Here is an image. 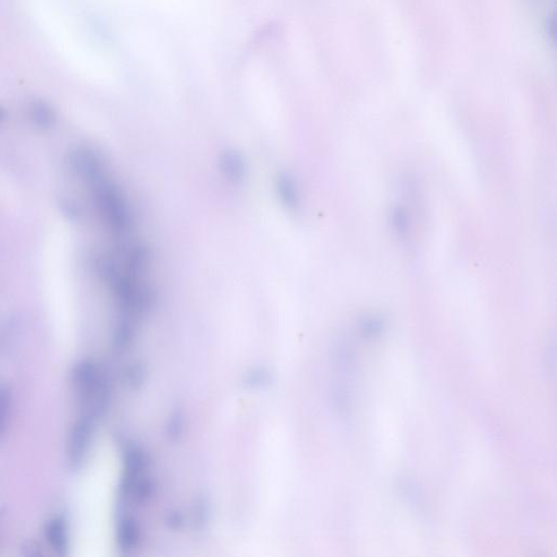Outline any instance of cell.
<instances>
[{"instance_id":"6da1fadb","label":"cell","mask_w":557,"mask_h":557,"mask_svg":"<svg viewBox=\"0 0 557 557\" xmlns=\"http://www.w3.org/2000/svg\"><path fill=\"white\" fill-rule=\"evenodd\" d=\"M99 213L108 228L121 239L132 234L134 220L128 199L119 185L108 174L107 168L89 181Z\"/></svg>"},{"instance_id":"7a4b0ae2","label":"cell","mask_w":557,"mask_h":557,"mask_svg":"<svg viewBox=\"0 0 557 557\" xmlns=\"http://www.w3.org/2000/svg\"><path fill=\"white\" fill-rule=\"evenodd\" d=\"M72 382L81 405L85 409L84 415L97 419L103 417L109 408V383L97 363L89 359L80 361L74 367Z\"/></svg>"},{"instance_id":"3957f363","label":"cell","mask_w":557,"mask_h":557,"mask_svg":"<svg viewBox=\"0 0 557 557\" xmlns=\"http://www.w3.org/2000/svg\"><path fill=\"white\" fill-rule=\"evenodd\" d=\"M93 429H94V419L86 415H83L72 428L71 433L69 436L66 452H68L69 461L74 468L80 467L86 458L91 446Z\"/></svg>"},{"instance_id":"277c9868","label":"cell","mask_w":557,"mask_h":557,"mask_svg":"<svg viewBox=\"0 0 557 557\" xmlns=\"http://www.w3.org/2000/svg\"><path fill=\"white\" fill-rule=\"evenodd\" d=\"M219 168L222 176L234 185L242 184L247 176V165L240 151L229 149L220 155Z\"/></svg>"},{"instance_id":"5b68a950","label":"cell","mask_w":557,"mask_h":557,"mask_svg":"<svg viewBox=\"0 0 557 557\" xmlns=\"http://www.w3.org/2000/svg\"><path fill=\"white\" fill-rule=\"evenodd\" d=\"M116 535L120 548L124 552H130L139 546L142 531L139 521L133 515L121 514L117 521Z\"/></svg>"},{"instance_id":"8992f818","label":"cell","mask_w":557,"mask_h":557,"mask_svg":"<svg viewBox=\"0 0 557 557\" xmlns=\"http://www.w3.org/2000/svg\"><path fill=\"white\" fill-rule=\"evenodd\" d=\"M276 193L281 205L288 211H298L301 204L296 180L286 172H281L276 179Z\"/></svg>"},{"instance_id":"52a82bcc","label":"cell","mask_w":557,"mask_h":557,"mask_svg":"<svg viewBox=\"0 0 557 557\" xmlns=\"http://www.w3.org/2000/svg\"><path fill=\"white\" fill-rule=\"evenodd\" d=\"M47 540L51 548L59 553V554H66L68 550V528L66 523L62 517H55L53 521L47 526L46 530Z\"/></svg>"},{"instance_id":"ba28073f","label":"cell","mask_w":557,"mask_h":557,"mask_svg":"<svg viewBox=\"0 0 557 557\" xmlns=\"http://www.w3.org/2000/svg\"><path fill=\"white\" fill-rule=\"evenodd\" d=\"M29 117L32 124L41 130L53 128L57 120L53 107L41 101H33L29 106Z\"/></svg>"},{"instance_id":"9c48e42d","label":"cell","mask_w":557,"mask_h":557,"mask_svg":"<svg viewBox=\"0 0 557 557\" xmlns=\"http://www.w3.org/2000/svg\"><path fill=\"white\" fill-rule=\"evenodd\" d=\"M186 432V418L182 411H174L168 418L166 434L171 442L176 443L184 438Z\"/></svg>"},{"instance_id":"30bf717a","label":"cell","mask_w":557,"mask_h":557,"mask_svg":"<svg viewBox=\"0 0 557 557\" xmlns=\"http://www.w3.org/2000/svg\"><path fill=\"white\" fill-rule=\"evenodd\" d=\"M11 407V394L5 386H0V438L7 429L8 416Z\"/></svg>"},{"instance_id":"8fae6325","label":"cell","mask_w":557,"mask_h":557,"mask_svg":"<svg viewBox=\"0 0 557 557\" xmlns=\"http://www.w3.org/2000/svg\"><path fill=\"white\" fill-rule=\"evenodd\" d=\"M128 383L133 388H139L146 381L147 371L142 363H134L126 370V373Z\"/></svg>"},{"instance_id":"7c38bea8","label":"cell","mask_w":557,"mask_h":557,"mask_svg":"<svg viewBox=\"0 0 557 557\" xmlns=\"http://www.w3.org/2000/svg\"><path fill=\"white\" fill-rule=\"evenodd\" d=\"M211 518V505L206 498H201L194 505V523L199 529H203Z\"/></svg>"},{"instance_id":"4fadbf2b","label":"cell","mask_w":557,"mask_h":557,"mask_svg":"<svg viewBox=\"0 0 557 557\" xmlns=\"http://www.w3.org/2000/svg\"><path fill=\"white\" fill-rule=\"evenodd\" d=\"M270 379H271V376L267 370L264 369V368H256V369L251 370V373L246 376L245 383L251 388H261V386H265L266 384L269 383Z\"/></svg>"},{"instance_id":"5bb4252c","label":"cell","mask_w":557,"mask_h":557,"mask_svg":"<svg viewBox=\"0 0 557 557\" xmlns=\"http://www.w3.org/2000/svg\"><path fill=\"white\" fill-rule=\"evenodd\" d=\"M166 523H167L169 529L182 530L185 526V516L184 514L178 511V509H174L170 511L169 514H167V518H166Z\"/></svg>"},{"instance_id":"9a60e30c","label":"cell","mask_w":557,"mask_h":557,"mask_svg":"<svg viewBox=\"0 0 557 557\" xmlns=\"http://www.w3.org/2000/svg\"><path fill=\"white\" fill-rule=\"evenodd\" d=\"M7 119V112L3 107H0V126L4 124Z\"/></svg>"}]
</instances>
